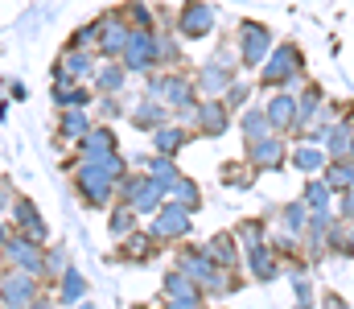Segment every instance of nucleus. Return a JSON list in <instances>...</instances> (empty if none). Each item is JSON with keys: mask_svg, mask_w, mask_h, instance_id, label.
<instances>
[{"mask_svg": "<svg viewBox=\"0 0 354 309\" xmlns=\"http://www.w3.org/2000/svg\"><path fill=\"white\" fill-rule=\"evenodd\" d=\"M177 29H181V37H206L214 29V8L206 0H185L177 12Z\"/></svg>", "mask_w": 354, "mask_h": 309, "instance_id": "1", "label": "nucleus"}, {"mask_svg": "<svg viewBox=\"0 0 354 309\" xmlns=\"http://www.w3.org/2000/svg\"><path fill=\"white\" fill-rule=\"evenodd\" d=\"M268 50H272V29L260 25V21H239V54H243V62L256 66Z\"/></svg>", "mask_w": 354, "mask_h": 309, "instance_id": "2", "label": "nucleus"}, {"mask_svg": "<svg viewBox=\"0 0 354 309\" xmlns=\"http://www.w3.org/2000/svg\"><path fill=\"white\" fill-rule=\"evenodd\" d=\"M297 75H301V50L297 46H280L264 71V87H280V83H288Z\"/></svg>", "mask_w": 354, "mask_h": 309, "instance_id": "3", "label": "nucleus"}, {"mask_svg": "<svg viewBox=\"0 0 354 309\" xmlns=\"http://www.w3.org/2000/svg\"><path fill=\"white\" fill-rule=\"evenodd\" d=\"M103 29H107V33H99V50H103V54H124L132 29H128L120 17H103Z\"/></svg>", "mask_w": 354, "mask_h": 309, "instance_id": "4", "label": "nucleus"}, {"mask_svg": "<svg viewBox=\"0 0 354 309\" xmlns=\"http://www.w3.org/2000/svg\"><path fill=\"white\" fill-rule=\"evenodd\" d=\"M185 231H189V218H185V210H177V203L169 210H161V218H157V235L161 239H177Z\"/></svg>", "mask_w": 354, "mask_h": 309, "instance_id": "5", "label": "nucleus"}, {"mask_svg": "<svg viewBox=\"0 0 354 309\" xmlns=\"http://www.w3.org/2000/svg\"><path fill=\"white\" fill-rule=\"evenodd\" d=\"M292 120H297V103L288 100V95H276V100L268 103V124H272L276 132H280V128H288Z\"/></svg>", "mask_w": 354, "mask_h": 309, "instance_id": "6", "label": "nucleus"}, {"mask_svg": "<svg viewBox=\"0 0 354 309\" xmlns=\"http://www.w3.org/2000/svg\"><path fill=\"white\" fill-rule=\"evenodd\" d=\"M280 157H284V149H280L276 140H268V136L252 144V161H256L260 169H272V165H280Z\"/></svg>", "mask_w": 354, "mask_h": 309, "instance_id": "7", "label": "nucleus"}, {"mask_svg": "<svg viewBox=\"0 0 354 309\" xmlns=\"http://www.w3.org/2000/svg\"><path fill=\"white\" fill-rule=\"evenodd\" d=\"M29 293H33V281H25L21 272L4 281V301H8V306H25V301H29Z\"/></svg>", "mask_w": 354, "mask_h": 309, "instance_id": "8", "label": "nucleus"}, {"mask_svg": "<svg viewBox=\"0 0 354 309\" xmlns=\"http://www.w3.org/2000/svg\"><path fill=\"white\" fill-rule=\"evenodd\" d=\"M202 128H206V132H210V136H218V132H223V128H227V107H223V103H202Z\"/></svg>", "mask_w": 354, "mask_h": 309, "instance_id": "9", "label": "nucleus"}, {"mask_svg": "<svg viewBox=\"0 0 354 309\" xmlns=\"http://www.w3.org/2000/svg\"><path fill=\"white\" fill-rule=\"evenodd\" d=\"M326 186H330V190H338V186H342V190H351V186H354V165H351V161H338V165H330V174H326Z\"/></svg>", "mask_w": 354, "mask_h": 309, "instance_id": "10", "label": "nucleus"}, {"mask_svg": "<svg viewBox=\"0 0 354 309\" xmlns=\"http://www.w3.org/2000/svg\"><path fill=\"white\" fill-rule=\"evenodd\" d=\"M268 128H272V124H268V111H252V115L243 120V132H248V140H252V144H256V140H264Z\"/></svg>", "mask_w": 354, "mask_h": 309, "instance_id": "11", "label": "nucleus"}, {"mask_svg": "<svg viewBox=\"0 0 354 309\" xmlns=\"http://www.w3.org/2000/svg\"><path fill=\"white\" fill-rule=\"evenodd\" d=\"M169 190H174V203H181L185 210H194V206H198V186H194V182L177 178V182L169 186Z\"/></svg>", "mask_w": 354, "mask_h": 309, "instance_id": "12", "label": "nucleus"}, {"mask_svg": "<svg viewBox=\"0 0 354 309\" xmlns=\"http://www.w3.org/2000/svg\"><path fill=\"white\" fill-rule=\"evenodd\" d=\"M181 144H185V132H177V128H161V132H157V149H161L165 157L177 153Z\"/></svg>", "mask_w": 354, "mask_h": 309, "instance_id": "13", "label": "nucleus"}, {"mask_svg": "<svg viewBox=\"0 0 354 309\" xmlns=\"http://www.w3.org/2000/svg\"><path fill=\"white\" fill-rule=\"evenodd\" d=\"M87 62H91V58H87V54H83V50H79V54L71 50V54L62 58V71H58V75H87V71H91Z\"/></svg>", "mask_w": 354, "mask_h": 309, "instance_id": "14", "label": "nucleus"}, {"mask_svg": "<svg viewBox=\"0 0 354 309\" xmlns=\"http://www.w3.org/2000/svg\"><path fill=\"white\" fill-rule=\"evenodd\" d=\"M99 87H103V91H120V87H124V66H107V71H99Z\"/></svg>", "mask_w": 354, "mask_h": 309, "instance_id": "15", "label": "nucleus"}, {"mask_svg": "<svg viewBox=\"0 0 354 309\" xmlns=\"http://www.w3.org/2000/svg\"><path fill=\"white\" fill-rule=\"evenodd\" d=\"M326 198H330V186H326V182H313V186L305 190V206H313V210H322Z\"/></svg>", "mask_w": 354, "mask_h": 309, "instance_id": "16", "label": "nucleus"}, {"mask_svg": "<svg viewBox=\"0 0 354 309\" xmlns=\"http://www.w3.org/2000/svg\"><path fill=\"white\" fill-rule=\"evenodd\" d=\"M91 128H87V120H83V115H75V111H71V115H62V136H87Z\"/></svg>", "mask_w": 354, "mask_h": 309, "instance_id": "17", "label": "nucleus"}, {"mask_svg": "<svg viewBox=\"0 0 354 309\" xmlns=\"http://www.w3.org/2000/svg\"><path fill=\"white\" fill-rule=\"evenodd\" d=\"M87 293V285H83V277L79 272H66V301H79Z\"/></svg>", "mask_w": 354, "mask_h": 309, "instance_id": "18", "label": "nucleus"}, {"mask_svg": "<svg viewBox=\"0 0 354 309\" xmlns=\"http://www.w3.org/2000/svg\"><path fill=\"white\" fill-rule=\"evenodd\" d=\"M317 165H322V153H313V149H301V153H297V169L309 174V169H317Z\"/></svg>", "mask_w": 354, "mask_h": 309, "instance_id": "19", "label": "nucleus"}, {"mask_svg": "<svg viewBox=\"0 0 354 309\" xmlns=\"http://www.w3.org/2000/svg\"><path fill=\"white\" fill-rule=\"evenodd\" d=\"M128 17H132V21H136V29H149V21H153V17H149V8H145V4H132V8H128ZM149 33H153V29H149Z\"/></svg>", "mask_w": 354, "mask_h": 309, "instance_id": "20", "label": "nucleus"}, {"mask_svg": "<svg viewBox=\"0 0 354 309\" xmlns=\"http://www.w3.org/2000/svg\"><path fill=\"white\" fill-rule=\"evenodd\" d=\"M136 124H140V128H145V124H161V107H153V103L140 107V111H136Z\"/></svg>", "mask_w": 354, "mask_h": 309, "instance_id": "21", "label": "nucleus"}, {"mask_svg": "<svg viewBox=\"0 0 354 309\" xmlns=\"http://www.w3.org/2000/svg\"><path fill=\"white\" fill-rule=\"evenodd\" d=\"M111 227H115L120 235H128V227H132V210H115V214H111Z\"/></svg>", "mask_w": 354, "mask_h": 309, "instance_id": "22", "label": "nucleus"}, {"mask_svg": "<svg viewBox=\"0 0 354 309\" xmlns=\"http://www.w3.org/2000/svg\"><path fill=\"white\" fill-rule=\"evenodd\" d=\"M243 100H248V87H231V100H227V103H231V107H239Z\"/></svg>", "mask_w": 354, "mask_h": 309, "instance_id": "23", "label": "nucleus"}, {"mask_svg": "<svg viewBox=\"0 0 354 309\" xmlns=\"http://www.w3.org/2000/svg\"><path fill=\"white\" fill-rule=\"evenodd\" d=\"M351 153H354V144H351Z\"/></svg>", "mask_w": 354, "mask_h": 309, "instance_id": "24", "label": "nucleus"}]
</instances>
